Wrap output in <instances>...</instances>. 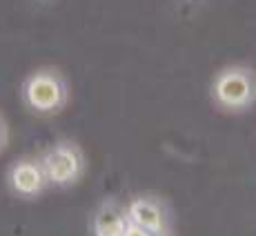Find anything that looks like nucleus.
I'll return each mask as SVG.
<instances>
[{
    "mask_svg": "<svg viewBox=\"0 0 256 236\" xmlns=\"http://www.w3.org/2000/svg\"><path fill=\"white\" fill-rule=\"evenodd\" d=\"M22 100L36 114H56L67 100L62 78L54 70H36L22 85Z\"/></svg>",
    "mask_w": 256,
    "mask_h": 236,
    "instance_id": "f257e3e1",
    "label": "nucleus"
},
{
    "mask_svg": "<svg viewBox=\"0 0 256 236\" xmlns=\"http://www.w3.org/2000/svg\"><path fill=\"white\" fill-rule=\"evenodd\" d=\"M256 96V82L250 70L243 67H228V70L218 72L212 82V98L216 105L225 107V110H248L252 105Z\"/></svg>",
    "mask_w": 256,
    "mask_h": 236,
    "instance_id": "f03ea898",
    "label": "nucleus"
},
{
    "mask_svg": "<svg viewBox=\"0 0 256 236\" xmlns=\"http://www.w3.org/2000/svg\"><path fill=\"white\" fill-rule=\"evenodd\" d=\"M40 165L49 185L67 188V185H74L82 176L85 158H82V152L72 140H60L42 152Z\"/></svg>",
    "mask_w": 256,
    "mask_h": 236,
    "instance_id": "7ed1b4c3",
    "label": "nucleus"
},
{
    "mask_svg": "<svg viewBox=\"0 0 256 236\" xmlns=\"http://www.w3.org/2000/svg\"><path fill=\"white\" fill-rule=\"evenodd\" d=\"M7 185L12 194L20 198H36L47 188V176L42 172L40 158H20L7 172Z\"/></svg>",
    "mask_w": 256,
    "mask_h": 236,
    "instance_id": "20e7f679",
    "label": "nucleus"
},
{
    "mask_svg": "<svg viewBox=\"0 0 256 236\" xmlns=\"http://www.w3.org/2000/svg\"><path fill=\"white\" fill-rule=\"evenodd\" d=\"M127 218L132 225H138L152 236L167 234V212L158 198L154 196H136L127 203Z\"/></svg>",
    "mask_w": 256,
    "mask_h": 236,
    "instance_id": "39448f33",
    "label": "nucleus"
},
{
    "mask_svg": "<svg viewBox=\"0 0 256 236\" xmlns=\"http://www.w3.org/2000/svg\"><path fill=\"white\" fill-rule=\"evenodd\" d=\"M130 225L127 218V210L118 203H102L96 210L92 220V232L94 236H122Z\"/></svg>",
    "mask_w": 256,
    "mask_h": 236,
    "instance_id": "423d86ee",
    "label": "nucleus"
},
{
    "mask_svg": "<svg viewBox=\"0 0 256 236\" xmlns=\"http://www.w3.org/2000/svg\"><path fill=\"white\" fill-rule=\"evenodd\" d=\"M122 236H152V234H150V232H145V230L138 228V225H132V223H130Z\"/></svg>",
    "mask_w": 256,
    "mask_h": 236,
    "instance_id": "0eeeda50",
    "label": "nucleus"
},
{
    "mask_svg": "<svg viewBox=\"0 0 256 236\" xmlns=\"http://www.w3.org/2000/svg\"><path fill=\"white\" fill-rule=\"evenodd\" d=\"M4 142H7V127H4V120L0 118V150L4 147Z\"/></svg>",
    "mask_w": 256,
    "mask_h": 236,
    "instance_id": "6e6552de",
    "label": "nucleus"
},
{
    "mask_svg": "<svg viewBox=\"0 0 256 236\" xmlns=\"http://www.w3.org/2000/svg\"><path fill=\"white\" fill-rule=\"evenodd\" d=\"M165 236H167V234H165Z\"/></svg>",
    "mask_w": 256,
    "mask_h": 236,
    "instance_id": "1a4fd4ad",
    "label": "nucleus"
}]
</instances>
